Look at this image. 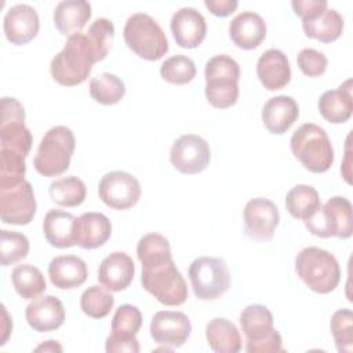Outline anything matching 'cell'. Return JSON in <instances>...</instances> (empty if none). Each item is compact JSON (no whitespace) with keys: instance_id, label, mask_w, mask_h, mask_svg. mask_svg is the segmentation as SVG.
Listing matches in <instances>:
<instances>
[{"instance_id":"1","label":"cell","mask_w":353,"mask_h":353,"mask_svg":"<svg viewBox=\"0 0 353 353\" xmlns=\"http://www.w3.org/2000/svg\"><path fill=\"white\" fill-rule=\"evenodd\" d=\"M95 62V55L87 36L74 33L68 37L63 48L52 58L50 72L58 84L73 87L88 79Z\"/></svg>"},{"instance_id":"2","label":"cell","mask_w":353,"mask_h":353,"mask_svg":"<svg viewBox=\"0 0 353 353\" xmlns=\"http://www.w3.org/2000/svg\"><path fill=\"white\" fill-rule=\"evenodd\" d=\"M291 152L299 163L314 174L328 171L334 163V148L324 128L305 123L295 130L290 139Z\"/></svg>"},{"instance_id":"3","label":"cell","mask_w":353,"mask_h":353,"mask_svg":"<svg viewBox=\"0 0 353 353\" xmlns=\"http://www.w3.org/2000/svg\"><path fill=\"white\" fill-rule=\"evenodd\" d=\"M205 98L216 109L233 106L239 98V63L226 54L214 55L204 68Z\"/></svg>"},{"instance_id":"4","label":"cell","mask_w":353,"mask_h":353,"mask_svg":"<svg viewBox=\"0 0 353 353\" xmlns=\"http://www.w3.org/2000/svg\"><path fill=\"white\" fill-rule=\"evenodd\" d=\"M295 272L317 294H330L341 280V268L336 258L319 247H306L298 252Z\"/></svg>"},{"instance_id":"5","label":"cell","mask_w":353,"mask_h":353,"mask_svg":"<svg viewBox=\"0 0 353 353\" xmlns=\"http://www.w3.org/2000/svg\"><path fill=\"white\" fill-rule=\"evenodd\" d=\"M76 148L73 131L65 125L51 127L41 138L36 150L33 165L43 176H58L69 165Z\"/></svg>"},{"instance_id":"6","label":"cell","mask_w":353,"mask_h":353,"mask_svg":"<svg viewBox=\"0 0 353 353\" xmlns=\"http://www.w3.org/2000/svg\"><path fill=\"white\" fill-rule=\"evenodd\" d=\"M240 325L248 353L285 352L281 335L273 327V316L265 305L252 303L245 306L240 313Z\"/></svg>"},{"instance_id":"7","label":"cell","mask_w":353,"mask_h":353,"mask_svg":"<svg viewBox=\"0 0 353 353\" xmlns=\"http://www.w3.org/2000/svg\"><path fill=\"white\" fill-rule=\"evenodd\" d=\"M123 36L127 47L146 61H157L168 51L164 30L149 14L135 12L128 17Z\"/></svg>"},{"instance_id":"8","label":"cell","mask_w":353,"mask_h":353,"mask_svg":"<svg viewBox=\"0 0 353 353\" xmlns=\"http://www.w3.org/2000/svg\"><path fill=\"white\" fill-rule=\"evenodd\" d=\"M141 283L143 290L165 306H179L188 299L186 281L172 259L154 268H142Z\"/></svg>"},{"instance_id":"9","label":"cell","mask_w":353,"mask_h":353,"mask_svg":"<svg viewBox=\"0 0 353 353\" xmlns=\"http://www.w3.org/2000/svg\"><path fill=\"white\" fill-rule=\"evenodd\" d=\"M303 222L306 229L317 237L349 239L353 233L352 203L346 197L334 196Z\"/></svg>"},{"instance_id":"10","label":"cell","mask_w":353,"mask_h":353,"mask_svg":"<svg viewBox=\"0 0 353 353\" xmlns=\"http://www.w3.org/2000/svg\"><path fill=\"white\" fill-rule=\"evenodd\" d=\"M188 273L196 298L203 301L216 299L230 287V272L222 258H196Z\"/></svg>"},{"instance_id":"11","label":"cell","mask_w":353,"mask_h":353,"mask_svg":"<svg viewBox=\"0 0 353 353\" xmlns=\"http://www.w3.org/2000/svg\"><path fill=\"white\" fill-rule=\"evenodd\" d=\"M141 193L139 181L125 171H110L101 178L98 185V194L103 204L119 211L134 207Z\"/></svg>"},{"instance_id":"12","label":"cell","mask_w":353,"mask_h":353,"mask_svg":"<svg viewBox=\"0 0 353 353\" xmlns=\"http://www.w3.org/2000/svg\"><path fill=\"white\" fill-rule=\"evenodd\" d=\"M210 160L211 149L208 142L196 134L179 137L170 150V161L181 174H199L208 167Z\"/></svg>"},{"instance_id":"13","label":"cell","mask_w":353,"mask_h":353,"mask_svg":"<svg viewBox=\"0 0 353 353\" xmlns=\"http://www.w3.org/2000/svg\"><path fill=\"white\" fill-rule=\"evenodd\" d=\"M34 192L26 179L17 186L0 190V216L4 223L28 225L36 215Z\"/></svg>"},{"instance_id":"14","label":"cell","mask_w":353,"mask_h":353,"mask_svg":"<svg viewBox=\"0 0 353 353\" xmlns=\"http://www.w3.org/2000/svg\"><path fill=\"white\" fill-rule=\"evenodd\" d=\"M244 233L256 241L272 240L280 221L276 204L265 197H255L247 201L244 211Z\"/></svg>"},{"instance_id":"15","label":"cell","mask_w":353,"mask_h":353,"mask_svg":"<svg viewBox=\"0 0 353 353\" xmlns=\"http://www.w3.org/2000/svg\"><path fill=\"white\" fill-rule=\"evenodd\" d=\"M192 332V323L182 312L160 310L150 321V335L159 345L181 347Z\"/></svg>"},{"instance_id":"16","label":"cell","mask_w":353,"mask_h":353,"mask_svg":"<svg viewBox=\"0 0 353 353\" xmlns=\"http://www.w3.org/2000/svg\"><path fill=\"white\" fill-rule=\"evenodd\" d=\"M3 29L7 40L15 46L32 41L40 29V19L36 10L29 4H17L8 8L4 15Z\"/></svg>"},{"instance_id":"17","label":"cell","mask_w":353,"mask_h":353,"mask_svg":"<svg viewBox=\"0 0 353 353\" xmlns=\"http://www.w3.org/2000/svg\"><path fill=\"white\" fill-rule=\"evenodd\" d=\"M171 33L182 48L199 47L207 34V23L200 11L193 7L179 8L170 22Z\"/></svg>"},{"instance_id":"18","label":"cell","mask_w":353,"mask_h":353,"mask_svg":"<svg viewBox=\"0 0 353 353\" xmlns=\"http://www.w3.org/2000/svg\"><path fill=\"white\" fill-rule=\"evenodd\" d=\"M25 317L30 328L37 332L58 330L65 321V307L54 295L36 298L25 309Z\"/></svg>"},{"instance_id":"19","label":"cell","mask_w":353,"mask_h":353,"mask_svg":"<svg viewBox=\"0 0 353 353\" xmlns=\"http://www.w3.org/2000/svg\"><path fill=\"white\" fill-rule=\"evenodd\" d=\"M135 265L132 258L123 252L116 251L105 256L98 268V281L108 291H123L134 279Z\"/></svg>"},{"instance_id":"20","label":"cell","mask_w":353,"mask_h":353,"mask_svg":"<svg viewBox=\"0 0 353 353\" xmlns=\"http://www.w3.org/2000/svg\"><path fill=\"white\" fill-rule=\"evenodd\" d=\"M256 74L266 90L276 91L284 88L291 80V66L287 55L277 48L266 50L258 58Z\"/></svg>"},{"instance_id":"21","label":"cell","mask_w":353,"mask_h":353,"mask_svg":"<svg viewBox=\"0 0 353 353\" xmlns=\"http://www.w3.org/2000/svg\"><path fill=\"white\" fill-rule=\"evenodd\" d=\"M229 36L241 50H254L266 37V22L254 11H243L229 23Z\"/></svg>"},{"instance_id":"22","label":"cell","mask_w":353,"mask_h":353,"mask_svg":"<svg viewBox=\"0 0 353 353\" xmlns=\"http://www.w3.org/2000/svg\"><path fill=\"white\" fill-rule=\"evenodd\" d=\"M299 116V106L292 97L277 95L268 99L262 108L265 128L276 135L287 132Z\"/></svg>"},{"instance_id":"23","label":"cell","mask_w":353,"mask_h":353,"mask_svg":"<svg viewBox=\"0 0 353 353\" xmlns=\"http://www.w3.org/2000/svg\"><path fill=\"white\" fill-rule=\"evenodd\" d=\"M48 277L57 288L72 290L85 283L88 269L85 262L76 255H59L50 262Z\"/></svg>"},{"instance_id":"24","label":"cell","mask_w":353,"mask_h":353,"mask_svg":"<svg viewBox=\"0 0 353 353\" xmlns=\"http://www.w3.org/2000/svg\"><path fill=\"white\" fill-rule=\"evenodd\" d=\"M112 236V223L101 212H84L76 221V244L84 250L103 245Z\"/></svg>"},{"instance_id":"25","label":"cell","mask_w":353,"mask_h":353,"mask_svg":"<svg viewBox=\"0 0 353 353\" xmlns=\"http://www.w3.org/2000/svg\"><path fill=\"white\" fill-rule=\"evenodd\" d=\"M320 114L332 124L346 123L353 113L352 79H347L338 88L325 91L319 99Z\"/></svg>"},{"instance_id":"26","label":"cell","mask_w":353,"mask_h":353,"mask_svg":"<svg viewBox=\"0 0 353 353\" xmlns=\"http://www.w3.org/2000/svg\"><path fill=\"white\" fill-rule=\"evenodd\" d=\"M77 218L62 210H50L43 221V233L50 245L69 248L76 245Z\"/></svg>"},{"instance_id":"27","label":"cell","mask_w":353,"mask_h":353,"mask_svg":"<svg viewBox=\"0 0 353 353\" xmlns=\"http://www.w3.org/2000/svg\"><path fill=\"white\" fill-rule=\"evenodd\" d=\"M91 4L84 0H66L57 4L52 19L59 33L72 36L80 33L91 18Z\"/></svg>"},{"instance_id":"28","label":"cell","mask_w":353,"mask_h":353,"mask_svg":"<svg viewBox=\"0 0 353 353\" xmlns=\"http://www.w3.org/2000/svg\"><path fill=\"white\" fill-rule=\"evenodd\" d=\"M208 346L218 353H237L241 349V335L237 327L223 317H215L205 327Z\"/></svg>"},{"instance_id":"29","label":"cell","mask_w":353,"mask_h":353,"mask_svg":"<svg viewBox=\"0 0 353 353\" xmlns=\"http://www.w3.org/2000/svg\"><path fill=\"white\" fill-rule=\"evenodd\" d=\"M302 28L307 37L321 43H331L341 37L343 32V18L336 10L327 8L319 17L302 21Z\"/></svg>"},{"instance_id":"30","label":"cell","mask_w":353,"mask_h":353,"mask_svg":"<svg viewBox=\"0 0 353 353\" xmlns=\"http://www.w3.org/2000/svg\"><path fill=\"white\" fill-rule=\"evenodd\" d=\"M320 205L319 192L310 185H295L285 196V208L295 219L306 221Z\"/></svg>"},{"instance_id":"31","label":"cell","mask_w":353,"mask_h":353,"mask_svg":"<svg viewBox=\"0 0 353 353\" xmlns=\"http://www.w3.org/2000/svg\"><path fill=\"white\" fill-rule=\"evenodd\" d=\"M137 256L142 268H154L172 259L168 240L159 233H148L139 239Z\"/></svg>"},{"instance_id":"32","label":"cell","mask_w":353,"mask_h":353,"mask_svg":"<svg viewBox=\"0 0 353 353\" xmlns=\"http://www.w3.org/2000/svg\"><path fill=\"white\" fill-rule=\"evenodd\" d=\"M11 281L17 294L23 299L37 298L47 288V283L41 270L30 263H22L14 268L11 273Z\"/></svg>"},{"instance_id":"33","label":"cell","mask_w":353,"mask_h":353,"mask_svg":"<svg viewBox=\"0 0 353 353\" xmlns=\"http://www.w3.org/2000/svg\"><path fill=\"white\" fill-rule=\"evenodd\" d=\"M48 193L51 200L58 205L77 207L85 200L87 188L80 178L70 175L51 182Z\"/></svg>"},{"instance_id":"34","label":"cell","mask_w":353,"mask_h":353,"mask_svg":"<svg viewBox=\"0 0 353 353\" xmlns=\"http://www.w3.org/2000/svg\"><path fill=\"white\" fill-rule=\"evenodd\" d=\"M125 85L116 74L103 72L90 81V95L101 105H114L123 99Z\"/></svg>"},{"instance_id":"35","label":"cell","mask_w":353,"mask_h":353,"mask_svg":"<svg viewBox=\"0 0 353 353\" xmlns=\"http://www.w3.org/2000/svg\"><path fill=\"white\" fill-rule=\"evenodd\" d=\"M25 156L10 149L0 148V190L17 186L25 181Z\"/></svg>"},{"instance_id":"36","label":"cell","mask_w":353,"mask_h":353,"mask_svg":"<svg viewBox=\"0 0 353 353\" xmlns=\"http://www.w3.org/2000/svg\"><path fill=\"white\" fill-rule=\"evenodd\" d=\"M114 305V298L105 287L91 285L80 296V307L84 314L92 319L106 317Z\"/></svg>"},{"instance_id":"37","label":"cell","mask_w":353,"mask_h":353,"mask_svg":"<svg viewBox=\"0 0 353 353\" xmlns=\"http://www.w3.org/2000/svg\"><path fill=\"white\" fill-rule=\"evenodd\" d=\"M87 39L92 47L95 61H102L108 57L113 39H114V25L108 18H97L88 28Z\"/></svg>"},{"instance_id":"38","label":"cell","mask_w":353,"mask_h":353,"mask_svg":"<svg viewBox=\"0 0 353 353\" xmlns=\"http://www.w3.org/2000/svg\"><path fill=\"white\" fill-rule=\"evenodd\" d=\"M160 74L165 81L171 84H188L196 77V65L189 57L176 54L167 58L161 63Z\"/></svg>"},{"instance_id":"39","label":"cell","mask_w":353,"mask_h":353,"mask_svg":"<svg viewBox=\"0 0 353 353\" xmlns=\"http://www.w3.org/2000/svg\"><path fill=\"white\" fill-rule=\"evenodd\" d=\"M29 252V240L23 233L12 230H0V263L10 266L26 258Z\"/></svg>"},{"instance_id":"40","label":"cell","mask_w":353,"mask_h":353,"mask_svg":"<svg viewBox=\"0 0 353 353\" xmlns=\"http://www.w3.org/2000/svg\"><path fill=\"white\" fill-rule=\"evenodd\" d=\"M338 352L350 353L353 350V313L350 309L336 310L330 321Z\"/></svg>"},{"instance_id":"41","label":"cell","mask_w":353,"mask_h":353,"mask_svg":"<svg viewBox=\"0 0 353 353\" xmlns=\"http://www.w3.org/2000/svg\"><path fill=\"white\" fill-rule=\"evenodd\" d=\"M142 327L141 310L130 303L120 305L112 319V334L117 336H135Z\"/></svg>"},{"instance_id":"42","label":"cell","mask_w":353,"mask_h":353,"mask_svg":"<svg viewBox=\"0 0 353 353\" xmlns=\"http://www.w3.org/2000/svg\"><path fill=\"white\" fill-rule=\"evenodd\" d=\"M296 62L301 72L309 77H317L324 74L328 65L327 57L314 48L301 50V52L298 54Z\"/></svg>"},{"instance_id":"43","label":"cell","mask_w":353,"mask_h":353,"mask_svg":"<svg viewBox=\"0 0 353 353\" xmlns=\"http://www.w3.org/2000/svg\"><path fill=\"white\" fill-rule=\"evenodd\" d=\"M291 6L294 12L302 18V21L313 19L328 8L325 0H294Z\"/></svg>"},{"instance_id":"44","label":"cell","mask_w":353,"mask_h":353,"mask_svg":"<svg viewBox=\"0 0 353 353\" xmlns=\"http://www.w3.org/2000/svg\"><path fill=\"white\" fill-rule=\"evenodd\" d=\"M105 349L108 353H116V352H130V353H138L139 352V342L137 336H117L110 334L106 338Z\"/></svg>"},{"instance_id":"45","label":"cell","mask_w":353,"mask_h":353,"mask_svg":"<svg viewBox=\"0 0 353 353\" xmlns=\"http://www.w3.org/2000/svg\"><path fill=\"white\" fill-rule=\"evenodd\" d=\"M204 6L216 17L225 18L236 11L239 1L237 0H205Z\"/></svg>"},{"instance_id":"46","label":"cell","mask_w":353,"mask_h":353,"mask_svg":"<svg viewBox=\"0 0 353 353\" xmlns=\"http://www.w3.org/2000/svg\"><path fill=\"white\" fill-rule=\"evenodd\" d=\"M349 139H350V137H347V139H346V154H345V161L341 167V172H342V176L345 178V181L350 185L352 179H350V143H349Z\"/></svg>"},{"instance_id":"47","label":"cell","mask_w":353,"mask_h":353,"mask_svg":"<svg viewBox=\"0 0 353 353\" xmlns=\"http://www.w3.org/2000/svg\"><path fill=\"white\" fill-rule=\"evenodd\" d=\"M1 310H3V324H1V330H3V336H1V345H4L8 339V335L10 332L12 331V321L7 313V309L6 306L3 305L1 306Z\"/></svg>"},{"instance_id":"48","label":"cell","mask_w":353,"mask_h":353,"mask_svg":"<svg viewBox=\"0 0 353 353\" xmlns=\"http://www.w3.org/2000/svg\"><path fill=\"white\" fill-rule=\"evenodd\" d=\"M34 352H62V346L54 341V339H50V341H46L44 343L39 345Z\"/></svg>"}]
</instances>
